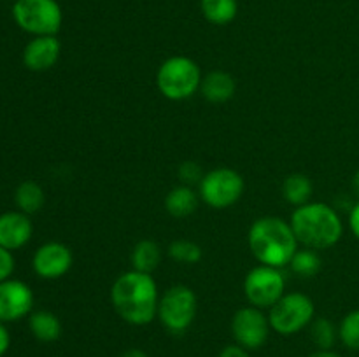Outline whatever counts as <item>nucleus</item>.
<instances>
[{
	"label": "nucleus",
	"instance_id": "10",
	"mask_svg": "<svg viewBox=\"0 0 359 357\" xmlns=\"http://www.w3.org/2000/svg\"><path fill=\"white\" fill-rule=\"evenodd\" d=\"M230 328L235 343L244 346L249 352L262 349L272 331L269 315L262 308L252 307V304L235 312Z\"/></svg>",
	"mask_w": 359,
	"mask_h": 357
},
{
	"label": "nucleus",
	"instance_id": "14",
	"mask_svg": "<svg viewBox=\"0 0 359 357\" xmlns=\"http://www.w3.org/2000/svg\"><path fill=\"white\" fill-rule=\"evenodd\" d=\"M34 234V224H32L28 214L21 210H11L0 216V247L7 251H18L30 241Z\"/></svg>",
	"mask_w": 359,
	"mask_h": 357
},
{
	"label": "nucleus",
	"instance_id": "32",
	"mask_svg": "<svg viewBox=\"0 0 359 357\" xmlns=\"http://www.w3.org/2000/svg\"><path fill=\"white\" fill-rule=\"evenodd\" d=\"M309 357H342V356H339V354L333 352V350H316V352L311 354Z\"/></svg>",
	"mask_w": 359,
	"mask_h": 357
},
{
	"label": "nucleus",
	"instance_id": "29",
	"mask_svg": "<svg viewBox=\"0 0 359 357\" xmlns=\"http://www.w3.org/2000/svg\"><path fill=\"white\" fill-rule=\"evenodd\" d=\"M349 227L354 237L359 240V202L354 203L353 209L349 210Z\"/></svg>",
	"mask_w": 359,
	"mask_h": 357
},
{
	"label": "nucleus",
	"instance_id": "28",
	"mask_svg": "<svg viewBox=\"0 0 359 357\" xmlns=\"http://www.w3.org/2000/svg\"><path fill=\"white\" fill-rule=\"evenodd\" d=\"M217 357H251V356H249V350H245L244 346L233 343V345L224 346Z\"/></svg>",
	"mask_w": 359,
	"mask_h": 357
},
{
	"label": "nucleus",
	"instance_id": "25",
	"mask_svg": "<svg viewBox=\"0 0 359 357\" xmlns=\"http://www.w3.org/2000/svg\"><path fill=\"white\" fill-rule=\"evenodd\" d=\"M339 340L349 350H359V310H353L339 326Z\"/></svg>",
	"mask_w": 359,
	"mask_h": 357
},
{
	"label": "nucleus",
	"instance_id": "4",
	"mask_svg": "<svg viewBox=\"0 0 359 357\" xmlns=\"http://www.w3.org/2000/svg\"><path fill=\"white\" fill-rule=\"evenodd\" d=\"M202 72L195 59L188 56H170L160 65L156 72V86L165 98L182 102L200 91Z\"/></svg>",
	"mask_w": 359,
	"mask_h": 357
},
{
	"label": "nucleus",
	"instance_id": "21",
	"mask_svg": "<svg viewBox=\"0 0 359 357\" xmlns=\"http://www.w3.org/2000/svg\"><path fill=\"white\" fill-rule=\"evenodd\" d=\"M44 189L35 181L21 182L16 188V192H14V203H16L18 210L28 214V216L39 212L44 206Z\"/></svg>",
	"mask_w": 359,
	"mask_h": 357
},
{
	"label": "nucleus",
	"instance_id": "15",
	"mask_svg": "<svg viewBox=\"0 0 359 357\" xmlns=\"http://www.w3.org/2000/svg\"><path fill=\"white\" fill-rule=\"evenodd\" d=\"M200 91H202L205 100L212 102V104H224V102L233 98L235 91H237V83L230 72L212 70L202 77Z\"/></svg>",
	"mask_w": 359,
	"mask_h": 357
},
{
	"label": "nucleus",
	"instance_id": "23",
	"mask_svg": "<svg viewBox=\"0 0 359 357\" xmlns=\"http://www.w3.org/2000/svg\"><path fill=\"white\" fill-rule=\"evenodd\" d=\"M311 338L318 350H332L339 340V328L326 317L314 318L311 322Z\"/></svg>",
	"mask_w": 359,
	"mask_h": 357
},
{
	"label": "nucleus",
	"instance_id": "17",
	"mask_svg": "<svg viewBox=\"0 0 359 357\" xmlns=\"http://www.w3.org/2000/svg\"><path fill=\"white\" fill-rule=\"evenodd\" d=\"M28 328H30L35 340L42 343H53L62 336V322L49 310H39L30 314Z\"/></svg>",
	"mask_w": 359,
	"mask_h": 357
},
{
	"label": "nucleus",
	"instance_id": "33",
	"mask_svg": "<svg viewBox=\"0 0 359 357\" xmlns=\"http://www.w3.org/2000/svg\"><path fill=\"white\" fill-rule=\"evenodd\" d=\"M353 189H354V192H356V195L359 196V168H358L356 174H354V177H353Z\"/></svg>",
	"mask_w": 359,
	"mask_h": 357
},
{
	"label": "nucleus",
	"instance_id": "7",
	"mask_svg": "<svg viewBox=\"0 0 359 357\" xmlns=\"http://www.w3.org/2000/svg\"><path fill=\"white\" fill-rule=\"evenodd\" d=\"M314 315L316 307L311 296L304 293H286L269 310L270 328L280 336H293L311 326Z\"/></svg>",
	"mask_w": 359,
	"mask_h": 357
},
{
	"label": "nucleus",
	"instance_id": "1",
	"mask_svg": "<svg viewBox=\"0 0 359 357\" xmlns=\"http://www.w3.org/2000/svg\"><path fill=\"white\" fill-rule=\"evenodd\" d=\"M111 301L116 314L132 326H147L156 318L160 293L151 273H121L111 289Z\"/></svg>",
	"mask_w": 359,
	"mask_h": 357
},
{
	"label": "nucleus",
	"instance_id": "16",
	"mask_svg": "<svg viewBox=\"0 0 359 357\" xmlns=\"http://www.w3.org/2000/svg\"><path fill=\"white\" fill-rule=\"evenodd\" d=\"M196 209H198V195L191 186H175L165 198V210L177 219L191 216Z\"/></svg>",
	"mask_w": 359,
	"mask_h": 357
},
{
	"label": "nucleus",
	"instance_id": "9",
	"mask_svg": "<svg viewBox=\"0 0 359 357\" xmlns=\"http://www.w3.org/2000/svg\"><path fill=\"white\" fill-rule=\"evenodd\" d=\"M244 294L252 307L270 310L286 294V279L280 268L259 265L245 275Z\"/></svg>",
	"mask_w": 359,
	"mask_h": 357
},
{
	"label": "nucleus",
	"instance_id": "8",
	"mask_svg": "<svg viewBox=\"0 0 359 357\" xmlns=\"http://www.w3.org/2000/svg\"><path fill=\"white\" fill-rule=\"evenodd\" d=\"M198 195L203 203L216 210L230 209L245 191L244 177L233 168H214L203 175L198 184Z\"/></svg>",
	"mask_w": 359,
	"mask_h": 357
},
{
	"label": "nucleus",
	"instance_id": "12",
	"mask_svg": "<svg viewBox=\"0 0 359 357\" xmlns=\"http://www.w3.org/2000/svg\"><path fill=\"white\" fill-rule=\"evenodd\" d=\"M72 251L62 241H48L35 251L32 268L35 275L44 280H56L72 268Z\"/></svg>",
	"mask_w": 359,
	"mask_h": 357
},
{
	"label": "nucleus",
	"instance_id": "5",
	"mask_svg": "<svg viewBox=\"0 0 359 357\" xmlns=\"http://www.w3.org/2000/svg\"><path fill=\"white\" fill-rule=\"evenodd\" d=\"M196 310H198V300L191 287L172 286L163 296H160L158 303V315L161 326L172 335H182L191 328L195 322Z\"/></svg>",
	"mask_w": 359,
	"mask_h": 357
},
{
	"label": "nucleus",
	"instance_id": "13",
	"mask_svg": "<svg viewBox=\"0 0 359 357\" xmlns=\"http://www.w3.org/2000/svg\"><path fill=\"white\" fill-rule=\"evenodd\" d=\"M62 55V44L56 35H39L23 49V65L32 72H46L53 69Z\"/></svg>",
	"mask_w": 359,
	"mask_h": 357
},
{
	"label": "nucleus",
	"instance_id": "3",
	"mask_svg": "<svg viewBox=\"0 0 359 357\" xmlns=\"http://www.w3.org/2000/svg\"><path fill=\"white\" fill-rule=\"evenodd\" d=\"M291 227L298 244L314 251H325L340 241L344 223L335 206L321 202H309L291 214Z\"/></svg>",
	"mask_w": 359,
	"mask_h": 357
},
{
	"label": "nucleus",
	"instance_id": "18",
	"mask_svg": "<svg viewBox=\"0 0 359 357\" xmlns=\"http://www.w3.org/2000/svg\"><path fill=\"white\" fill-rule=\"evenodd\" d=\"M132 270L142 273H153L161 262V248L156 241L153 240H140L133 247L132 255Z\"/></svg>",
	"mask_w": 359,
	"mask_h": 357
},
{
	"label": "nucleus",
	"instance_id": "22",
	"mask_svg": "<svg viewBox=\"0 0 359 357\" xmlns=\"http://www.w3.org/2000/svg\"><path fill=\"white\" fill-rule=\"evenodd\" d=\"M290 266L291 270H293V273H297L302 279H312V276H316L321 272L323 261L321 258H319L318 251L305 247L298 248V251L294 252L293 259L290 261Z\"/></svg>",
	"mask_w": 359,
	"mask_h": 357
},
{
	"label": "nucleus",
	"instance_id": "6",
	"mask_svg": "<svg viewBox=\"0 0 359 357\" xmlns=\"http://www.w3.org/2000/svg\"><path fill=\"white\" fill-rule=\"evenodd\" d=\"M14 23L27 34L56 35L63 23V10L56 0H16L13 6Z\"/></svg>",
	"mask_w": 359,
	"mask_h": 357
},
{
	"label": "nucleus",
	"instance_id": "19",
	"mask_svg": "<svg viewBox=\"0 0 359 357\" xmlns=\"http://www.w3.org/2000/svg\"><path fill=\"white\" fill-rule=\"evenodd\" d=\"M200 10L209 23L223 27L237 18L238 2L237 0H200Z\"/></svg>",
	"mask_w": 359,
	"mask_h": 357
},
{
	"label": "nucleus",
	"instance_id": "11",
	"mask_svg": "<svg viewBox=\"0 0 359 357\" xmlns=\"http://www.w3.org/2000/svg\"><path fill=\"white\" fill-rule=\"evenodd\" d=\"M34 290L21 280L7 279L0 282V322H16L32 314Z\"/></svg>",
	"mask_w": 359,
	"mask_h": 357
},
{
	"label": "nucleus",
	"instance_id": "2",
	"mask_svg": "<svg viewBox=\"0 0 359 357\" xmlns=\"http://www.w3.org/2000/svg\"><path fill=\"white\" fill-rule=\"evenodd\" d=\"M248 241L252 255L262 265L273 268L290 265L298 251V240L291 223L273 216L256 219L249 227Z\"/></svg>",
	"mask_w": 359,
	"mask_h": 357
},
{
	"label": "nucleus",
	"instance_id": "20",
	"mask_svg": "<svg viewBox=\"0 0 359 357\" xmlns=\"http://www.w3.org/2000/svg\"><path fill=\"white\" fill-rule=\"evenodd\" d=\"M312 191L314 186L305 174H291L283 182L284 200L293 206H302L311 202Z\"/></svg>",
	"mask_w": 359,
	"mask_h": 357
},
{
	"label": "nucleus",
	"instance_id": "30",
	"mask_svg": "<svg viewBox=\"0 0 359 357\" xmlns=\"http://www.w3.org/2000/svg\"><path fill=\"white\" fill-rule=\"evenodd\" d=\"M9 346H11V335L9 331H7L6 324L0 322V357L9 350Z\"/></svg>",
	"mask_w": 359,
	"mask_h": 357
},
{
	"label": "nucleus",
	"instance_id": "31",
	"mask_svg": "<svg viewBox=\"0 0 359 357\" xmlns=\"http://www.w3.org/2000/svg\"><path fill=\"white\" fill-rule=\"evenodd\" d=\"M119 357H149V356H147V354L140 349H128V350H125V352H123Z\"/></svg>",
	"mask_w": 359,
	"mask_h": 357
},
{
	"label": "nucleus",
	"instance_id": "27",
	"mask_svg": "<svg viewBox=\"0 0 359 357\" xmlns=\"http://www.w3.org/2000/svg\"><path fill=\"white\" fill-rule=\"evenodd\" d=\"M14 272V258L13 252L7 251V248L0 247V282L11 279Z\"/></svg>",
	"mask_w": 359,
	"mask_h": 357
},
{
	"label": "nucleus",
	"instance_id": "24",
	"mask_svg": "<svg viewBox=\"0 0 359 357\" xmlns=\"http://www.w3.org/2000/svg\"><path fill=\"white\" fill-rule=\"evenodd\" d=\"M168 255L181 265H196L202 261V247L191 240H174L168 245Z\"/></svg>",
	"mask_w": 359,
	"mask_h": 357
},
{
	"label": "nucleus",
	"instance_id": "26",
	"mask_svg": "<svg viewBox=\"0 0 359 357\" xmlns=\"http://www.w3.org/2000/svg\"><path fill=\"white\" fill-rule=\"evenodd\" d=\"M203 172L200 168L198 163L195 161H184V163L179 167V178L182 181V184L186 186H193V184H200V181L203 178Z\"/></svg>",
	"mask_w": 359,
	"mask_h": 357
}]
</instances>
